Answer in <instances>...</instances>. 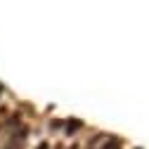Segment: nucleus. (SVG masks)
I'll return each mask as SVG.
<instances>
[{
    "instance_id": "f257e3e1",
    "label": "nucleus",
    "mask_w": 149,
    "mask_h": 149,
    "mask_svg": "<svg viewBox=\"0 0 149 149\" xmlns=\"http://www.w3.org/2000/svg\"><path fill=\"white\" fill-rule=\"evenodd\" d=\"M102 149H118V142L109 140V142H104V147H102Z\"/></svg>"
},
{
    "instance_id": "f03ea898",
    "label": "nucleus",
    "mask_w": 149,
    "mask_h": 149,
    "mask_svg": "<svg viewBox=\"0 0 149 149\" xmlns=\"http://www.w3.org/2000/svg\"><path fill=\"white\" fill-rule=\"evenodd\" d=\"M38 149H47V144H40V147H38Z\"/></svg>"
},
{
    "instance_id": "7ed1b4c3",
    "label": "nucleus",
    "mask_w": 149,
    "mask_h": 149,
    "mask_svg": "<svg viewBox=\"0 0 149 149\" xmlns=\"http://www.w3.org/2000/svg\"><path fill=\"white\" fill-rule=\"evenodd\" d=\"M0 95H3V85H0Z\"/></svg>"
},
{
    "instance_id": "20e7f679",
    "label": "nucleus",
    "mask_w": 149,
    "mask_h": 149,
    "mask_svg": "<svg viewBox=\"0 0 149 149\" xmlns=\"http://www.w3.org/2000/svg\"><path fill=\"white\" fill-rule=\"evenodd\" d=\"M71 149H76V147H71Z\"/></svg>"
}]
</instances>
